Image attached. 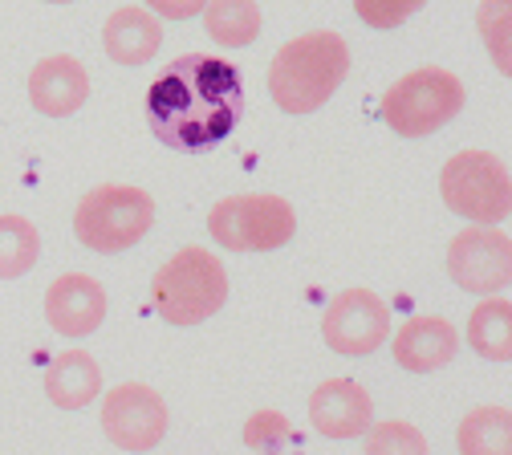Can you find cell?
Instances as JSON below:
<instances>
[{
	"label": "cell",
	"instance_id": "cell-24",
	"mask_svg": "<svg viewBox=\"0 0 512 455\" xmlns=\"http://www.w3.org/2000/svg\"><path fill=\"white\" fill-rule=\"evenodd\" d=\"M423 5H427V0H354V13L370 29H399Z\"/></svg>",
	"mask_w": 512,
	"mask_h": 455
},
{
	"label": "cell",
	"instance_id": "cell-15",
	"mask_svg": "<svg viewBox=\"0 0 512 455\" xmlns=\"http://www.w3.org/2000/svg\"><path fill=\"white\" fill-rule=\"evenodd\" d=\"M102 45H106V57L110 61H118V65H147L155 53H159V45H163V25H159V17L155 13H147V9H118L110 21H106V29H102Z\"/></svg>",
	"mask_w": 512,
	"mask_h": 455
},
{
	"label": "cell",
	"instance_id": "cell-16",
	"mask_svg": "<svg viewBox=\"0 0 512 455\" xmlns=\"http://www.w3.org/2000/svg\"><path fill=\"white\" fill-rule=\"evenodd\" d=\"M98 390H102V366L86 350H66L45 370V395L61 411H82L86 403L98 399Z\"/></svg>",
	"mask_w": 512,
	"mask_h": 455
},
{
	"label": "cell",
	"instance_id": "cell-20",
	"mask_svg": "<svg viewBox=\"0 0 512 455\" xmlns=\"http://www.w3.org/2000/svg\"><path fill=\"white\" fill-rule=\"evenodd\" d=\"M41 256V236L25 216H0V281L25 277Z\"/></svg>",
	"mask_w": 512,
	"mask_h": 455
},
{
	"label": "cell",
	"instance_id": "cell-8",
	"mask_svg": "<svg viewBox=\"0 0 512 455\" xmlns=\"http://www.w3.org/2000/svg\"><path fill=\"white\" fill-rule=\"evenodd\" d=\"M322 338L342 358H366L391 338V309L370 289H346L326 305Z\"/></svg>",
	"mask_w": 512,
	"mask_h": 455
},
{
	"label": "cell",
	"instance_id": "cell-27",
	"mask_svg": "<svg viewBox=\"0 0 512 455\" xmlns=\"http://www.w3.org/2000/svg\"><path fill=\"white\" fill-rule=\"evenodd\" d=\"M265 455H289V451H265Z\"/></svg>",
	"mask_w": 512,
	"mask_h": 455
},
{
	"label": "cell",
	"instance_id": "cell-22",
	"mask_svg": "<svg viewBox=\"0 0 512 455\" xmlns=\"http://www.w3.org/2000/svg\"><path fill=\"white\" fill-rule=\"evenodd\" d=\"M366 455H427V439L411 423H370L366 431Z\"/></svg>",
	"mask_w": 512,
	"mask_h": 455
},
{
	"label": "cell",
	"instance_id": "cell-7",
	"mask_svg": "<svg viewBox=\"0 0 512 455\" xmlns=\"http://www.w3.org/2000/svg\"><path fill=\"white\" fill-rule=\"evenodd\" d=\"M208 232L228 252H273L293 240L297 216L281 195H228L208 212Z\"/></svg>",
	"mask_w": 512,
	"mask_h": 455
},
{
	"label": "cell",
	"instance_id": "cell-2",
	"mask_svg": "<svg viewBox=\"0 0 512 455\" xmlns=\"http://www.w3.org/2000/svg\"><path fill=\"white\" fill-rule=\"evenodd\" d=\"M350 74V49L338 33H305L277 49L269 65V94L285 114H313L326 106Z\"/></svg>",
	"mask_w": 512,
	"mask_h": 455
},
{
	"label": "cell",
	"instance_id": "cell-5",
	"mask_svg": "<svg viewBox=\"0 0 512 455\" xmlns=\"http://www.w3.org/2000/svg\"><path fill=\"white\" fill-rule=\"evenodd\" d=\"M460 110H464V82L452 70H439V65L411 70L382 94V118L403 139L435 135Z\"/></svg>",
	"mask_w": 512,
	"mask_h": 455
},
{
	"label": "cell",
	"instance_id": "cell-12",
	"mask_svg": "<svg viewBox=\"0 0 512 455\" xmlns=\"http://www.w3.org/2000/svg\"><path fill=\"white\" fill-rule=\"evenodd\" d=\"M106 317V289L86 273L57 277L45 293V321L61 338H86Z\"/></svg>",
	"mask_w": 512,
	"mask_h": 455
},
{
	"label": "cell",
	"instance_id": "cell-17",
	"mask_svg": "<svg viewBox=\"0 0 512 455\" xmlns=\"http://www.w3.org/2000/svg\"><path fill=\"white\" fill-rule=\"evenodd\" d=\"M468 346L488 362H512V301L484 297L468 317Z\"/></svg>",
	"mask_w": 512,
	"mask_h": 455
},
{
	"label": "cell",
	"instance_id": "cell-19",
	"mask_svg": "<svg viewBox=\"0 0 512 455\" xmlns=\"http://www.w3.org/2000/svg\"><path fill=\"white\" fill-rule=\"evenodd\" d=\"M204 29L224 49H244L261 37V9L256 0H208Z\"/></svg>",
	"mask_w": 512,
	"mask_h": 455
},
{
	"label": "cell",
	"instance_id": "cell-25",
	"mask_svg": "<svg viewBox=\"0 0 512 455\" xmlns=\"http://www.w3.org/2000/svg\"><path fill=\"white\" fill-rule=\"evenodd\" d=\"M147 5L163 21H187V17H196L200 9H208V0H147Z\"/></svg>",
	"mask_w": 512,
	"mask_h": 455
},
{
	"label": "cell",
	"instance_id": "cell-6",
	"mask_svg": "<svg viewBox=\"0 0 512 455\" xmlns=\"http://www.w3.org/2000/svg\"><path fill=\"white\" fill-rule=\"evenodd\" d=\"M439 195L456 216L496 228L512 212V179L492 151H460L439 171Z\"/></svg>",
	"mask_w": 512,
	"mask_h": 455
},
{
	"label": "cell",
	"instance_id": "cell-14",
	"mask_svg": "<svg viewBox=\"0 0 512 455\" xmlns=\"http://www.w3.org/2000/svg\"><path fill=\"white\" fill-rule=\"evenodd\" d=\"M456 350H460V338H456V325L447 317H411L391 342L395 362L411 374L443 370L456 358Z\"/></svg>",
	"mask_w": 512,
	"mask_h": 455
},
{
	"label": "cell",
	"instance_id": "cell-21",
	"mask_svg": "<svg viewBox=\"0 0 512 455\" xmlns=\"http://www.w3.org/2000/svg\"><path fill=\"white\" fill-rule=\"evenodd\" d=\"M476 29L488 45L492 65L504 78H512V0H480Z\"/></svg>",
	"mask_w": 512,
	"mask_h": 455
},
{
	"label": "cell",
	"instance_id": "cell-11",
	"mask_svg": "<svg viewBox=\"0 0 512 455\" xmlns=\"http://www.w3.org/2000/svg\"><path fill=\"white\" fill-rule=\"evenodd\" d=\"M309 423L326 439H358L374 423V403L354 378H326L309 395Z\"/></svg>",
	"mask_w": 512,
	"mask_h": 455
},
{
	"label": "cell",
	"instance_id": "cell-13",
	"mask_svg": "<svg viewBox=\"0 0 512 455\" xmlns=\"http://www.w3.org/2000/svg\"><path fill=\"white\" fill-rule=\"evenodd\" d=\"M86 98H90V78H86L78 57L53 53V57L33 65V74H29V102H33L37 114H45V118H70L74 110H82Z\"/></svg>",
	"mask_w": 512,
	"mask_h": 455
},
{
	"label": "cell",
	"instance_id": "cell-23",
	"mask_svg": "<svg viewBox=\"0 0 512 455\" xmlns=\"http://www.w3.org/2000/svg\"><path fill=\"white\" fill-rule=\"evenodd\" d=\"M244 443L256 455H265V451H289V447H297V435H293V427H289V419L281 411H256L244 423Z\"/></svg>",
	"mask_w": 512,
	"mask_h": 455
},
{
	"label": "cell",
	"instance_id": "cell-4",
	"mask_svg": "<svg viewBox=\"0 0 512 455\" xmlns=\"http://www.w3.org/2000/svg\"><path fill=\"white\" fill-rule=\"evenodd\" d=\"M155 224V200L143 187L126 183H102L82 195L74 212V236L102 256H118L135 248Z\"/></svg>",
	"mask_w": 512,
	"mask_h": 455
},
{
	"label": "cell",
	"instance_id": "cell-1",
	"mask_svg": "<svg viewBox=\"0 0 512 455\" xmlns=\"http://www.w3.org/2000/svg\"><path fill=\"white\" fill-rule=\"evenodd\" d=\"M244 118V82L236 65L204 53L171 61L147 90V126L151 135L179 151L200 155L220 147Z\"/></svg>",
	"mask_w": 512,
	"mask_h": 455
},
{
	"label": "cell",
	"instance_id": "cell-26",
	"mask_svg": "<svg viewBox=\"0 0 512 455\" xmlns=\"http://www.w3.org/2000/svg\"><path fill=\"white\" fill-rule=\"evenodd\" d=\"M49 5H70V0H49Z\"/></svg>",
	"mask_w": 512,
	"mask_h": 455
},
{
	"label": "cell",
	"instance_id": "cell-3",
	"mask_svg": "<svg viewBox=\"0 0 512 455\" xmlns=\"http://www.w3.org/2000/svg\"><path fill=\"white\" fill-rule=\"evenodd\" d=\"M155 309L167 325H200L228 301V273L208 248H179L151 281Z\"/></svg>",
	"mask_w": 512,
	"mask_h": 455
},
{
	"label": "cell",
	"instance_id": "cell-18",
	"mask_svg": "<svg viewBox=\"0 0 512 455\" xmlns=\"http://www.w3.org/2000/svg\"><path fill=\"white\" fill-rule=\"evenodd\" d=\"M460 455H512V411L508 407H476L464 415L456 431Z\"/></svg>",
	"mask_w": 512,
	"mask_h": 455
},
{
	"label": "cell",
	"instance_id": "cell-9",
	"mask_svg": "<svg viewBox=\"0 0 512 455\" xmlns=\"http://www.w3.org/2000/svg\"><path fill=\"white\" fill-rule=\"evenodd\" d=\"M447 277L464 293H500L512 281V240L488 224L456 232V240L447 244Z\"/></svg>",
	"mask_w": 512,
	"mask_h": 455
},
{
	"label": "cell",
	"instance_id": "cell-10",
	"mask_svg": "<svg viewBox=\"0 0 512 455\" xmlns=\"http://www.w3.org/2000/svg\"><path fill=\"white\" fill-rule=\"evenodd\" d=\"M102 431L122 451H151L167 435V403L143 382H122L102 403Z\"/></svg>",
	"mask_w": 512,
	"mask_h": 455
}]
</instances>
